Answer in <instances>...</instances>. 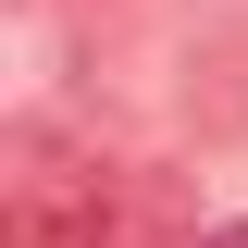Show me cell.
I'll return each mask as SVG.
<instances>
[{
  "instance_id": "6da1fadb",
  "label": "cell",
  "mask_w": 248,
  "mask_h": 248,
  "mask_svg": "<svg viewBox=\"0 0 248 248\" xmlns=\"http://www.w3.org/2000/svg\"><path fill=\"white\" fill-rule=\"evenodd\" d=\"M211 248H248V223H223V236H211Z\"/></svg>"
}]
</instances>
